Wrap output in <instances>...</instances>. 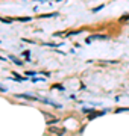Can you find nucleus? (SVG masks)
I'll return each mask as SVG.
<instances>
[{
  "label": "nucleus",
  "instance_id": "obj_1",
  "mask_svg": "<svg viewBox=\"0 0 129 136\" xmlns=\"http://www.w3.org/2000/svg\"><path fill=\"white\" fill-rule=\"evenodd\" d=\"M109 40V38L106 36V35H91V36H88L87 38V43L90 44V43H93V41H108Z\"/></svg>",
  "mask_w": 129,
  "mask_h": 136
},
{
  "label": "nucleus",
  "instance_id": "obj_7",
  "mask_svg": "<svg viewBox=\"0 0 129 136\" xmlns=\"http://www.w3.org/2000/svg\"><path fill=\"white\" fill-rule=\"evenodd\" d=\"M50 17H58V14H56V12H52V14H44V15H41V18H50Z\"/></svg>",
  "mask_w": 129,
  "mask_h": 136
},
{
  "label": "nucleus",
  "instance_id": "obj_14",
  "mask_svg": "<svg viewBox=\"0 0 129 136\" xmlns=\"http://www.w3.org/2000/svg\"><path fill=\"white\" fill-rule=\"evenodd\" d=\"M125 20H129V15H125V17L122 18V21H125Z\"/></svg>",
  "mask_w": 129,
  "mask_h": 136
},
{
  "label": "nucleus",
  "instance_id": "obj_15",
  "mask_svg": "<svg viewBox=\"0 0 129 136\" xmlns=\"http://www.w3.org/2000/svg\"><path fill=\"white\" fill-rule=\"evenodd\" d=\"M0 92H6V89H5V88H2V86H0Z\"/></svg>",
  "mask_w": 129,
  "mask_h": 136
},
{
  "label": "nucleus",
  "instance_id": "obj_10",
  "mask_svg": "<svg viewBox=\"0 0 129 136\" xmlns=\"http://www.w3.org/2000/svg\"><path fill=\"white\" fill-rule=\"evenodd\" d=\"M53 89H59V91H64V86H62V85H55V86H53Z\"/></svg>",
  "mask_w": 129,
  "mask_h": 136
},
{
  "label": "nucleus",
  "instance_id": "obj_13",
  "mask_svg": "<svg viewBox=\"0 0 129 136\" xmlns=\"http://www.w3.org/2000/svg\"><path fill=\"white\" fill-rule=\"evenodd\" d=\"M26 74H27V76H35V74H36V73H35V71H27V73H26Z\"/></svg>",
  "mask_w": 129,
  "mask_h": 136
},
{
  "label": "nucleus",
  "instance_id": "obj_2",
  "mask_svg": "<svg viewBox=\"0 0 129 136\" xmlns=\"http://www.w3.org/2000/svg\"><path fill=\"white\" fill-rule=\"evenodd\" d=\"M49 132H50V133H55V135H58V136H64V135H65V129L55 127V126H50V127H49Z\"/></svg>",
  "mask_w": 129,
  "mask_h": 136
},
{
  "label": "nucleus",
  "instance_id": "obj_9",
  "mask_svg": "<svg viewBox=\"0 0 129 136\" xmlns=\"http://www.w3.org/2000/svg\"><path fill=\"white\" fill-rule=\"evenodd\" d=\"M0 21H2V23H12L11 18H2V17H0Z\"/></svg>",
  "mask_w": 129,
  "mask_h": 136
},
{
  "label": "nucleus",
  "instance_id": "obj_8",
  "mask_svg": "<svg viewBox=\"0 0 129 136\" xmlns=\"http://www.w3.org/2000/svg\"><path fill=\"white\" fill-rule=\"evenodd\" d=\"M116 112H117V113H120V112H129V107H119Z\"/></svg>",
  "mask_w": 129,
  "mask_h": 136
},
{
  "label": "nucleus",
  "instance_id": "obj_5",
  "mask_svg": "<svg viewBox=\"0 0 129 136\" xmlns=\"http://www.w3.org/2000/svg\"><path fill=\"white\" fill-rule=\"evenodd\" d=\"M9 59H11V61H14V62L17 64V65H20V67L23 65V62H21L20 59H17V57H15V56H9Z\"/></svg>",
  "mask_w": 129,
  "mask_h": 136
},
{
  "label": "nucleus",
  "instance_id": "obj_12",
  "mask_svg": "<svg viewBox=\"0 0 129 136\" xmlns=\"http://www.w3.org/2000/svg\"><path fill=\"white\" fill-rule=\"evenodd\" d=\"M102 8H103V5H100V6H99V8H96V9H93V12H97V11H100V9H102Z\"/></svg>",
  "mask_w": 129,
  "mask_h": 136
},
{
  "label": "nucleus",
  "instance_id": "obj_16",
  "mask_svg": "<svg viewBox=\"0 0 129 136\" xmlns=\"http://www.w3.org/2000/svg\"><path fill=\"white\" fill-rule=\"evenodd\" d=\"M36 2H49V0H36Z\"/></svg>",
  "mask_w": 129,
  "mask_h": 136
},
{
  "label": "nucleus",
  "instance_id": "obj_11",
  "mask_svg": "<svg viewBox=\"0 0 129 136\" xmlns=\"http://www.w3.org/2000/svg\"><path fill=\"white\" fill-rule=\"evenodd\" d=\"M29 53H30V51H27V50H26V51H23V56H24V57H27V59H29Z\"/></svg>",
  "mask_w": 129,
  "mask_h": 136
},
{
  "label": "nucleus",
  "instance_id": "obj_6",
  "mask_svg": "<svg viewBox=\"0 0 129 136\" xmlns=\"http://www.w3.org/2000/svg\"><path fill=\"white\" fill-rule=\"evenodd\" d=\"M15 20H17V21H30L32 18H30V17H18V18H15Z\"/></svg>",
  "mask_w": 129,
  "mask_h": 136
},
{
  "label": "nucleus",
  "instance_id": "obj_4",
  "mask_svg": "<svg viewBox=\"0 0 129 136\" xmlns=\"http://www.w3.org/2000/svg\"><path fill=\"white\" fill-rule=\"evenodd\" d=\"M105 112H93V113H90L88 115V120H94V118H97V116H102Z\"/></svg>",
  "mask_w": 129,
  "mask_h": 136
},
{
  "label": "nucleus",
  "instance_id": "obj_3",
  "mask_svg": "<svg viewBox=\"0 0 129 136\" xmlns=\"http://www.w3.org/2000/svg\"><path fill=\"white\" fill-rule=\"evenodd\" d=\"M18 98H27V100H38L35 95H30V94H17Z\"/></svg>",
  "mask_w": 129,
  "mask_h": 136
}]
</instances>
